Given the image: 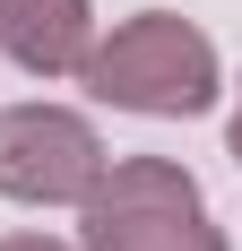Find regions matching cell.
<instances>
[{
    "label": "cell",
    "mask_w": 242,
    "mask_h": 251,
    "mask_svg": "<svg viewBox=\"0 0 242 251\" xmlns=\"http://www.w3.org/2000/svg\"><path fill=\"white\" fill-rule=\"evenodd\" d=\"M87 87L121 113H147V122H191L217 104V44L199 35L191 18L173 9H139L121 18L96 52H87Z\"/></svg>",
    "instance_id": "obj_1"
},
{
    "label": "cell",
    "mask_w": 242,
    "mask_h": 251,
    "mask_svg": "<svg viewBox=\"0 0 242 251\" xmlns=\"http://www.w3.org/2000/svg\"><path fill=\"white\" fill-rule=\"evenodd\" d=\"M78 251H225V234L173 156H104L78 200Z\"/></svg>",
    "instance_id": "obj_2"
},
{
    "label": "cell",
    "mask_w": 242,
    "mask_h": 251,
    "mask_svg": "<svg viewBox=\"0 0 242 251\" xmlns=\"http://www.w3.org/2000/svg\"><path fill=\"white\" fill-rule=\"evenodd\" d=\"M104 174V139L70 104H9L0 113V200L18 208H78Z\"/></svg>",
    "instance_id": "obj_3"
},
{
    "label": "cell",
    "mask_w": 242,
    "mask_h": 251,
    "mask_svg": "<svg viewBox=\"0 0 242 251\" xmlns=\"http://www.w3.org/2000/svg\"><path fill=\"white\" fill-rule=\"evenodd\" d=\"M0 52L26 78H78L96 52V9L87 0H0Z\"/></svg>",
    "instance_id": "obj_4"
},
{
    "label": "cell",
    "mask_w": 242,
    "mask_h": 251,
    "mask_svg": "<svg viewBox=\"0 0 242 251\" xmlns=\"http://www.w3.org/2000/svg\"><path fill=\"white\" fill-rule=\"evenodd\" d=\"M0 251H70V243H52V234H0Z\"/></svg>",
    "instance_id": "obj_5"
},
{
    "label": "cell",
    "mask_w": 242,
    "mask_h": 251,
    "mask_svg": "<svg viewBox=\"0 0 242 251\" xmlns=\"http://www.w3.org/2000/svg\"><path fill=\"white\" fill-rule=\"evenodd\" d=\"M225 139H234V165H242V96H234V130H225Z\"/></svg>",
    "instance_id": "obj_6"
}]
</instances>
